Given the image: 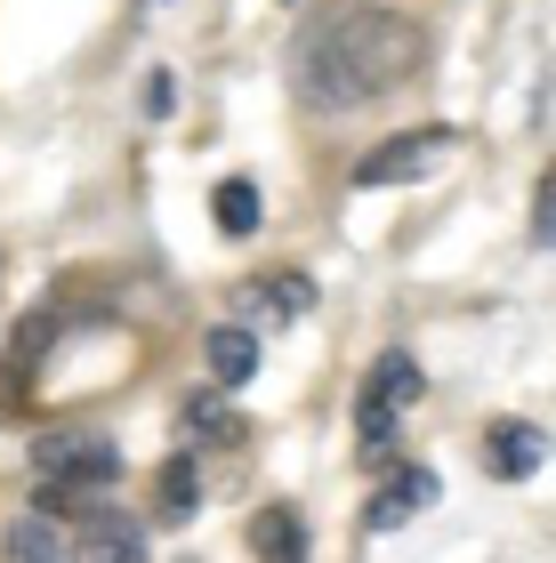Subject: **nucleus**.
Masks as SVG:
<instances>
[{"label":"nucleus","mask_w":556,"mask_h":563,"mask_svg":"<svg viewBox=\"0 0 556 563\" xmlns=\"http://www.w3.org/2000/svg\"><path fill=\"white\" fill-rule=\"evenodd\" d=\"M427 65V24L388 9V0H356V9H331L307 24L298 41V97L315 113H356L371 97L403 89Z\"/></svg>","instance_id":"f257e3e1"},{"label":"nucleus","mask_w":556,"mask_h":563,"mask_svg":"<svg viewBox=\"0 0 556 563\" xmlns=\"http://www.w3.org/2000/svg\"><path fill=\"white\" fill-rule=\"evenodd\" d=\"M451 130H403V137H388V145H371L356 169V194H379V186H419V177H436V162H451Z\"/></svg>","instance_id":"f03ea898"},{"label":"nucleus","mask_w":556,"mask_h":563,"mask_svg":"<svg viewBox=\"0 0 556 563\" xmlns=\"http://www.w3.org/2000/svg\"><path fill=\"white\" fill-rule=\"evenodd\" d=\"M33 467H41V475H65V483H89V492H97V483H113V475H121V443H113L106 427L41 434V443H33Z\"/></svg>","instance_id":"7ed1b4c3"},{"label":"nucleus","mask_w":556,"mask_h":563,"mask_svg":"<svg viewBox=\"0 0 556 563\" xmlns=\"http://www.w3.org/2000/svg\"><path fill=\"white\" fill-rule=\"evenodd\" d=\"M73 563H145V523L121 507H81V540H65Z\"/></svg>","instance_id":"20e7f679"},{"label":"nucleus","mask_w":556,"mask_h":563,"mask_svg":"<svg viewBox=\"0 0 556 563\" xmlns=\"http://www.w3.org/2000/svg\"><path fill=\"white\" fill-rule=\"evenodd\" d=\"M436 499H444L436 467H395V475H388V492H379V499L363 507V523H371V531H403L412 516H427Z\"/></svg>","instance_id":"39448f33"},{"label":"nucleus","mask_w":556,"mask_h":563,"mask_svg":"<svg viewBox=\"0 0 556 563\" xmlns=\"http://www.w3.org/2000/svg\"><path fill=\"white\" fill-rule=\"evenodd\" d=\"M484 467H492L500 483H533V475L548 467V434H541V427H524V419L484 427Z\"/></svg>","instance_id":"423d86ee"},{"label":"nucleus","mask_w":556,"mask_h":563,"mask_svg":"<svg viewBox=\"0 0 556 563\" xmlns=\"http://www.w3.org/2000/svg\"><path fill=\"white\" fill-rule=\"evenodd\" d=\"M201 363H210L218 387H250V378H259V330L250 322H218L210 339H201Z\"/></svg>","instance_id":"0eeeda50"},{"label":"nucleus","mask_w":556,"mask_h":563,"mask_svg":"<svg viewBox=\"0 0 556 563\" xmlns=\"http://www.w3.org/2000/svg\"><path fill=\"white\" fill-rule=\"evenodd\" d=\"M210 218H218L226 242H250V234H259V218H266V201H259V186H250V177H218Z\"/></svg>","instance_id":"6e6552de"},{"label":"nucleus","mask_w":556,"mask_h":563,"mask_svg":"<svg viewBox=\"0 0 556 563\" xmlns=\"http://www.w3.org/2000/svg\"><path fill=\"white\" fill-rule=\"evenodd\" d=\"M363 395H379V402H395V411H412V402L427 395V371L412 363V354H379V363H371V378H363Z\"/></svg>","instance_id":"1a4fd4ad"},{"label":"nucleus","mask_w":556,"mask_h":563,"mask_svg":"<svg viewBox=\"0 0 556 563\" xmlns=\"http://www.w3.org/2000/svg\"><path fill=\"white\" fill-rule=\"evenodd\" d=\"M250 548L266 563H307V523H298L291 507H266V516L250 523Z\"/></svg>","instance_id":"9d476101"},{"label":"nucleus","mask_w":556,"mask_h":563,"mask_svg":"<svg viewBox=\"0 0 556 563\" xmlns=\"http://www.w3.org/2000/svg\"><path fill=\"white\" fill-rule=\"evenodd\" d=\"M0 548H9V563H65V531L48 516H17Z\"/></svg>","instance_id":"9b49d317"},{"label":"nucleus","mask_w":556,"mask_h":563,"mask_svg":"<svg viewBox=\"0 0 556 563\" xmlns=\"http://www.w3.org/2000/svg\"><path fill=\"white\" fill-rule=\"evenodd\" d=\"M395 427H403L395 402H379V395L356 402V451H363V459H388V451H395Z\"/></svg>","instance_id":"f8f14e48"},{"label":"nucleus","mask_w":556,"mask_h":563,"mask_svg":"<svg viewBox=\"0 0 556 563\" xmlns=\"http://www.w3.org/2000/svg\"><path fill=\"white\" fill-rule=\"evenodd\" d=\"M194 507H201V467H194V459H170V467H162V516L186 523Z\"/></svg>","instance_id":"ddd939ff"},{"label":"nucleus","mask_w":556,"mask_h":563,"mask_svg":"<svg viewBox=\"0 0 556 563\" xmlns=\"http://www.w3.org/2000/svg\"><path fill=\"white\" fill-rule=\"evenodd\" d=\"M170 113H178V73L154 65L145 73V121H170Z\"/></svg>","instance_id":"4468645a"},{"label":"nucleus","mask_w":556,"mask_h":563,"mask_svg":"<svg viewBox=\"0 0 556 563\" xmlns=\"http://www.w3.org/2000/svg\"><path fill=\"white\" fill-rule=\"evenodd\" d=\"M48 339H57V314H48V306H41V314H33V322H24L17 339H9V363H33V354H41Z\"/></svg>","instance_id":"2eb2a0df"},{"label":"nucleus","mask_w":556,"mask_h":563,"mask_svg":"<svg viewBox=\"0 0 556 563\" xmlns=\"http://www.w3.org/2000/svg\"><path fill=\"white\" fill-rule=\"evenodd\" d=\"M186 419H194V434H210V443H235V434H242V419L226 411V402H194Z\"/></svg>","instance_id":"dca6fc26"},{"label":"nucleus","mask_w":556,"mask_h":563,"mask_svg":"<svg viewBox=\"0 0 556 563\" xmlns=\"http://www.w3.org/2000/svg\"><path fill=\"white\" fill-rule=\"evenodd\" d=\"M548 242H556V186L541 177L533 186V250H548Z\"/></svg>","instance_id":"f3484780"}]
</instances>
